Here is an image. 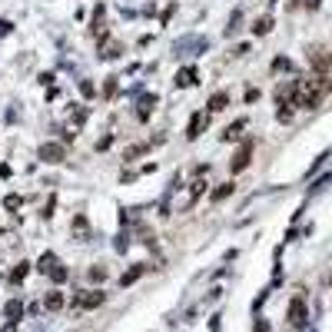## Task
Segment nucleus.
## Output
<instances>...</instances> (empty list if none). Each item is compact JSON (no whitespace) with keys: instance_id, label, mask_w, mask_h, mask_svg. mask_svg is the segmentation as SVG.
<instances>
[{"instance_id":"nucleus-1","label":"nucleus","mask_w":332,"mask_h":332,"mask_svg":"<svg viewBox=\"0 0 332 332\" xmlns=\"http://www.w3.org/2000/svg\"><path fill=\"white\" fill-rule=\"evenodd\" d=\"M103 302H107V296H103L100 289H87V292L73 296V309H96V306H103Z\"/></svg>"},{"instance_id":"nucleus-2","label":"nucleus","mask_w":332,"mask_h":332,"mask_svg":"<svg viewBox=\"0 0 332 332\" xmlns=\"http://www.w3.org/2000/svg\"><path fill=\"white\" fill-rule=\"evenodd\" d=\"M289 326H292V329H302V326H306V302H302V299H292V302H289Z\"/></svg>"},{"instance_id":"nucleus-3","label":"nucleus","mask_w":332,"mask_h":332,"mask_svg":"<svg viewBox=\"0 0 332 332\" xmlns=\"http://www.w3.org/2000/svg\"><path fill=\"white\" fill-rule=\"evenodd\" d=\"M249 160H252V143H243V146H239V153L232 157L229 169H232V173H243V169L249 166Z\"/></svg>"},{"instance_id":"nucleus-4","label":"nucleus","mask_w":332,"mask_h":332,"mask_svg":"<svg viewBox=\"0 0 332 332\" xmlns=\"http://www.w3.org/2000/svg\"><path fill=\"white\" fill-rule=\"evenodd\" d=\"M40 157H44L47 163H60V160H63V146H60V143H44Z\"/></svg>"},{"instance_id":"nucleus-5","label":"nucleus","mask_w":332,"mask_h":332,"mask_svg":"<svg viewBox=\"0 0 332 332\" xmlns=\"http://www.w3.org/2000/svg\"><path fill=\"white\" fill-rule=\"evenodd\" d=\"M309 60H313L316 70H329V67H332V56H329L326 50H313V53H309Z\"/></svg>"},{"instance_id":"nucleus-6","label":"nucleus","mask_w":332,"mask_h":332,"mask_svg":"<svg viewBox=\"0 0 332 332\" xmlns=\"http://www.w3.org/2000/svg\"><path fill=\"white\" fill-rule=\"evenodd\" d=\"M203 126H206V113H196V116L189 120V133H186V136H189V140H196V136L203 133Z\"/></svg>"},{"instance_id":"nucleus-7","label":"nucleus","mask_w":332,"mask_h":332,"mask_svg":"<svg viewBox=\"0 0 332 332\" xmlns=\"http://www.w3.org/2000/svg\"><path fill=\"white\" fill-rule=\"evenodd\" d=\"M63 302H67V299H63V292H56V289H53V292H47V299H44V309H50V313H56V309H63Z\"/></svg>"},{"instance_id":"nucleus-8","label":"nucleus","mask_w":332,"mask_h":332,"mask_svg":"<svg viewBox=\"0 0 332 332\" xmlns=\"http://www.w3.org/2000/svg\"><path fill=\"white\" fill-rule=\"evenodd\" d=\"M176 83H180V87H193V83H196V70L193 67L180 70V73H176Z\"/></svg>"},{"instance_id":"nucleus-9","label":"nucleus","mask_w":332,"mask_h":332,"mask_svg":"<svg viewBox=\"0 0 332 332\" xmlns=\"http://www.w3.org/2000/svg\"><path fill=\"white\" fill-rule=\"evenodd\" d=\"M143 272H146V266H133L130 272H123V276H120V286H130V282H136Z\"/></svg>"},{"instance_id":"nucleus-10","label":"nucleus","mask_w":332,"mask_h":332,"mask_svg":"<svg viewBox=\"0 0 332 332\" xmlns=\"http://www.w3.org/2000/svg\"><path fill=\"white\" fill-rule=\"evenodd\" d=\"M24 316V302H7V319H10V326Z\"/></svg>"},{"instance_id":"nucleus-11","label":"nucleus","mask_w":332,"mask_h":332,"mask_svg":"<svg viewBox=\"0 0 332 332\" xmlns=\"http://www.w3.org/2000/svg\"><path fill=\"white\" fill-rule=\"evenodd\" d=\"M56 263H60V259H56L53 252H44V256H40V272H50Z\"/></svg>"},{"instance_id":"nucleus-12","label":"nucleus","mask_w":332,"mask_h":332,"mask_svg":"<svg viewBox=\"0 0 332 332\" xmlns=\"http://www.w3.org/2000/svg\"><path fill=\"white\" fill-rule=\"evenodd\" d=\"M226 103H229V96H226V93H216L213 100H209V110L220 113V110H226Z\"/></svg>"},{"instance_id":"nucleus-13","label":"nucleus","mask_w":332,"mask_h":332,"mask_svg":"<svg viewBox=\"0 0 332 332\" xmlns=\"http://www.w3.org/2000/svg\"><path fill=\"white\" fill-rule=\"evenodd\" d=\"M50 279H53V282H67V279H70V272H67V269H63V266H60V263H56V266H53V269H50Z\"/></svg>"},{"instance_id":"nucleus-14","label":"nucleus","mask_w":332,"mask_h":332,"mask_svg":"<svg viewBox=\"0 0 332 332\" xmlns=\"http://www.w3.org/2000/svg\"><path fill=\"white\" fill-rule=\"evenodd\" d=\"M229 193H232V183H223V186H220V189H216V193H213V203L226 200V196H229Z\"/></svg>"},{"instance_id":"nucleus-15","label":"nucleus","mask_w":332,"mask_h":332,"mask_svg":"<svg viewBox=\"0 0 332 332\" xmlns=\"http://www.w3.org/2000/svg\"><path fill=\"white\" fill-rule=\"evenodd\" d=\"M252 30H256V33H269V30H272V20H269V17L256 20V27H252Z\"/></svg>"},{"instance_id":"nucleus-16","label":"nucleus","mask_w":332,"mask_h":332,"mask_svg":"<svg viewBox=\"0 0 332 332\" xmlns=\"http://www.w3.org/2000/svg\"><path fill=\"white\" fill-rule=\"evenodd\" d=\"M27 272H30V266H27V263H20V266H17V269H13V272H10V279H13V282H20V279H24V276H27Z\"/></svg>"},{"instance_id":"nucleus-17","label":"nucleus","mask_w":332,"mask_h":332,"mask_svg":"<svg viewBox=\"0 0 332 332\" xmlns=\"http://www.w3.org/2000/svg\"><path fill=\"white\" fill-rule=\"evenodd\" d=\"M113 56H120V44H107L103 47V60H113Z\"/></svg>"},{"instance_id":"nucleus-18","label":"nucleus","mask_w":332,"mask_h":332,"mask_svg":"<svg viewBox=\"0 0 332 332\" xmlns=\"http://www.w3.org/2000/svg\"><path fill=\"white\" fill-rule=\"evenodd\" d=\"M153 103H157V100H150V96H146V100L140 103V113H136V116H140V120H146V116H150V107H153Z\"/></svg>"},{"instance_id":"nucleus-19","label":"nucleus","mask_w":332,"mask_h":332,"mask_svg":"<svg viewBox=\"0 0 332 332\" xmlns=\"http://www.w3.org/2000/svg\"><path fill=\"white\" fill-rule=\"evenodd\" d=\"M107 276V269H103V266H93V269H90V279H103Z\"/></svg>"},{"instance_id":"nucleus-20","label":"nucleus","mask_w":332,"mask_h":332,"mask_svg":"<svg viewBox=\"0 0 332 332\" xmlns=\"http://www.w3.org/2000/svg\"><path fill=\"white\" fill-rule=\"evenodd\" d=\"M20 206V196H7V209H17Z\"/></svg>"},{"instance_id":"nucleus-21","label":"nucleus","mask_w":332,"mask_h":332,"mask_svg":"<svg viewBox=\"0 0 332 332\" xmlns=\"http://www.w3.org/2000/svg\"><path fill=\"white\" fill-rule=\"evenodd\" d=\"M309 4H313V7H316V4H319V0H309Z\"/></svg>"}]
</instances>
